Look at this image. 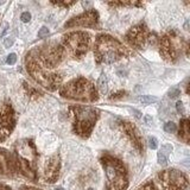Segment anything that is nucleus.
I'll list each match as a JSON object with an SVG mask.
<instances>
[{
    "instance_id": "19",
    "label": "nucleus",
    "mask_w": 190,
    "mask_h": 190,
    "mask_svg": "<svg viewBox=\"0 0 190 190\" xmlns=\"http://www.w3.org/2000/svg\"><path fill=\"white\" fill-rule=\"evenodd\" d=\"M110 6H143V4L140 3H123V1H112V3H107Z\"/></svg>"
},
{
    "instance_id": "22",
    "label": "nucleus",
    "mask_w": 190,
    "mask_h": 190,
    "mask_svg": "<svg viewBox=\"0 0 190 190\" xmlns=\"http://www.w3.org/2000/svg\"><path fill=\"white\" fill-rule=\"evenodd\" d=\"M24 86H25V89L28 90V94L30 95V96H35V98H37V96H39V95H41V93H39L37 89H35V88H32V87L28 86L26 83H24Z\"/></svg>"
},
{
    "instance_id": "1",
    "label": "nucleus",
    "mask_w": 190,
    "mask_h": 190,
    "mask_svg": "<svg viewBox=\"0 0 190 190\" xmlns=\"http://www.w3.org/2000/svg\"><path fill=\"white\" fill-rule=\"evenodd\" d=\"M25 67L30 76L42 87L46 88L50 91L59 88L62 83V76L58 73L52 71V69L44 63L37 48L30 50L26 54Z\"/></svg>"
},
{
    "instance_id": "8",
    "label": "nucleus",
    "mask_w": 190,
    "mask_h": 190,
    "mask_svg": "<svg viewBox=\"0 0 190 190\" xmlns=\"http://www.w3.org/2000/svg\"><path fill=\"white\" fill-rule=\"evenodd\" d=\"M64 58L70 57L73 59H81L89 49L90 35L84 31H73L68 32L62 37L61 43H58Z\"/></svg>"
},
{
    "instance_id": "13",
    "label": "nucleus",
    "mask_w": 190,
    "mask_h": 190,
    "mask_svg": "<svg viewBox=\"0 0 190 190\" xmlns=\"http://www.w3.org/2000/svg\"><path fill=\"white\" fill-rule=\"evenodd\" d=\"M59 170H61V158L58 154L51 156L44 165V179L48 183H55L58 179L59 176Z\"/></svg>"
},
{
    "instance_id": "26",
    "label": "nucleus",
    "mask_w": 190,
    "mask_h": 190,
    "mask_svg": "<svg viewBox=\"0 0 190 190\" xmlns=\"http://www.w3.org/2000/svg\"><path fill=\"white\" fill-rule=\"evenodd\" d=\"M149 147L152 150H156L158 147V140L154 137H149Z\"/></svg>"
},
{
    "instance_id": "24",
    "label": "nucleus",
    "mask_w": 190,
    "mask_h": 190,
    "mask_svg": "<svg viewBox=\"0 0 190 190\" xmlns=\"http://www.w3.org/2000/svg\"><path fill=\"white\" fill-rule=\"evenodd\" d=\"M126 95V91L125 90H119V91H117V93H114L113 95H111L110 96V99L111 100H118V99H123L124 96Z\"/></svg>"
},
{
    "instance_id": "33",
    "label": "nucleus",
    "mask_w": 190,
    "mask_h": 190,
    "mask_svg": "<svg viewBox=\"0 0 190 190\" xmlns=\"http://www.w3.org/2000/svg\"><path fill=\"white\" fill-rule=\"evenodd\" d=\"M19 190H42V189L35 188V186H29V185H23V186H20Z\"/></svg>"
},
{
    "instance_id": "34",
    "label": "nucleus",
    "mask_w": 190,
    "mask_h": 190,
    "mask_svg": "<svg viewBox=\"0 0 190 190\" xmlns=\"http://www.w3.org/2000/svg\"><path fill=\"white\" fill-rule=\"evenodd\" d=\"M7 29H9V24H7V23H5V24H4V29H3V32H1V37H3V36H5V33H6Z\"/></svg>"
},
{
    "instance_id": "4",
    "label": "nucleus",
    "mask_w": 190,
    "mask_h": 190,
    "mask_svg": "<svg viewBox=\"0 0 190 190\" xmlns=\"http://www.w3.org/2000/svg\"><path fill=\"white\" fill-rule=\"evenodd\" d=\"M100 163L106 173V190H126L128 186V172L125 164L117 157L104 153Z\"/></svg>"
},
{
    "instance_id": "21",
    "label": "nucleus",
    "mask_w": 190,
    "mask_h": 190,
    "mask_svg": "<svg viewBox=\"0 0 190 190\" xmlns=\"http://www.w3.org/2000/svg\"><path fill=\"white\" fill-rule=\"evenodd\" d=\"M164 131H165L166 133H175V132L177 131V126H176L175 123L168 121V123L164 125Z\"/></svg>"
},
{
    "instance_id": "11",
    "label": "nucleus",
    "mask_w": 190,
    "mask_h": 190,
    "mask_svg": "<svg viewBox=\"0 0 190 190\" xmlns=\"http://www.w3.org/2000/svg\"><path fill=\"white\" fill-rule=\"evenodd\" d=\"M16 126V113L12 105L5 101L0 105V141L10 137Z\"/></svg>"
},
{
    "instance_id": "23",
    "label": "nucleus",
    "mask_w": 190,
    "mask_h": 190,
    "mask_svg": "<svg viewBox=\"0 0 190 190\" xmlns=\"http://www.w3.org/2000/svg\"><path fill=\"white\" fill-rule=\"evenodd\" d=\"M168 95H169V98H171V99H176V98H178L179 95H181V90L178 88H171L169 90Z\"/></svg>"
},
{
    "instance_id": "31",
    "label": "nucleus",
    "mask_w": 190,
    "mask_h": 190,
    "mask_svg": "<svg viewBox=\"0 0 190 190\" xmlns=\"http://www.w3.org/2000/svg\"><path fill=\"white\" fill-rule=\"evenodd\" d=\"M176 110L179 114H184V106H183V102L182 101H177L176 104Z\"/></svg>"
},
{
    "instance_id": "38",
    "label": "nucleus",
    "mask_w": 190,
    "mask_h": 190,
    "mask_svg": "<svg viewBox=\"0 0 190 190\" xmlns=\"http://www.w3.org/2000/svg\"><path fill=\"white\" fill-rule=\"evenodd\" d=\"M55 190H64V189H63V188H56Z\"/></svg>"
},
{
    "instance_id": "10",
    "label": "nucleus",
    "mask_w": 190,
    "mask_h": 190,
    "mask_svg": "<svg viewBox=\"0 0 190 190\" xmlns=\"http://www.w3.org/2000/svg\"><path fill=\"white\" fill-rule=\"evenodd\" d=\"M157 177L164 190H186L189 185L186 175L177 169L163 170Z\"/></svg>"
},
{
    "instance_id": "32",
    "label": "nucleus",
    "mask_w": 190,
    "mask_h": 190,
    "mask_svg": "<svg viewBox=\"0 0 190 190\" xmlns=\"http://www.w3.org/2000/svg\"><path fill=\"white\" fill-rule=\"evenodd\" d=\"M12 44H13V38H11V37H7V38L5 39V42H4L5 48H11Z\"/></svg>"
},
{
    "instance_id": "35",
    "label": "nucleus",
    "mask_w": 190,
    "mask_h": 190,
    "mask_svg": "<svg viewBox=\"0 0 190 190\" xmlns=\"http://www.w3.org/2000/svg\"><path fill=\"white\" fill-rule=\"evenodd\" d=\"M0 190H11L9 186H6V185H3V184H0Z\"/></svg>"
},
{
    "instance_id": "9",
    "label": "nucleus",
    "mask_w": 190,
    "mask_h": 190,
    "mask_svg": "<svg viewBox=\"0 0 190 190\" xmlns=\"http://www.w3.org/2000/svg\"><path fill=\"white\" fill-rule=\"evenodd\" d=\"M125 42L134 49H145L147 45H153L158 42L156 33L151 32L144 22L134 25L125 36Z\"/></svg>"
},
{
    "instance_id": "15",
    "label": "nucleus",
    "mask_w": 190,
    "mask_h": 190,
    "mask_svg": "<svg viewBox=\"0 0 190 190\" xmlns=\"http://www.w3.org/2000/svg\"><path fill=\"white\" fill-rule=\"evenodd\" d=\"M16 172L17 169L11 153L0 147V176H12Z\"/></svg>"
},
{
    "instance_id": "39",
    "label": "nucleus",
    "mask_w": 190,
    "mask_h": 190,
    "mask_svg": "<svg viewBox=\"0 0 190 190\" xmlns=\"http://www.w3.org/2000/svg\"><path fill=\"white\" fill-rule=\"evenodd\" d=\"M88 190H94V189H93V188H90V189H88Z\"/></svg>"
},
{
    "instance_id": "25",
    "label": "nucleus",
    "mask_w": 190,
    "mask_h": 190,
    "mask_svg": "<svg viewBox=\"0 0 190 190\" xmlns=\"http://www.w3.org/2000/svg\"><path fill=\"white\" fill-rule=\"evenodd\" d=\"M138 190H158V188L154 185L153 182H147L146 184H144L141 188H139Z\"/></svg>"
},
{
    "instance_id": "14",
    "label": "nucleus",
    "mask_w": 190,
    "mask_h": 190,
    "mask_svg": "<svg viewBox=\"0 0 190 190\" xmlns=\"http://www.w3.org/2000/svg\"><path fill=\"white\" fill-rule=\"evenodd\" d=\"M120 127H121L123 132L126 134V137L130 139V141L133 145V147L139 153H141L144 151V146H143L141 136H140L139 131L137 130V127L130 121H120Z\"/></svg>"
},
{
    "instance_id": "17",
    "label": "nucleus",
    "mask_w": 190,
    "mask_h": 190,
    "mask_svg": "<svg viewBox=\"0 0 190 190\" xmlns=\"http://www.w3.org/2000/svg\"><path fill=\"white\" fill-rule=\"evenodd\" d=\"M179 130H178V136L179 138L185 143V144H189V140H190V131H189V120L186 118L182 119L181 123H179Z\"/></svg>"
},
{
    "instance_id": "5",
    "label": "nucleus",
    "mask_w": 190,
    "mask_h": 190,
    "mask_svg": "<svg viewBox=\"0 0 190 190\" xmlns=\"http://www.w3.org/2000/svg\"><path fill=\"white\" fill-rule=\"evenodd\" d=\"M61 96L81 102H94L99 99L98 90L94 83L86 77H76L59 89Z\"/></svg>"
},
{
    "instance_id": "36",
    "label": "nucleus",
    "mask_w": 190,
    "mask_h": 190,
    "mask_svg": "<svg viewBox=\"0 0 190 190\" xmlns=\"http://www.w3.org/2000/svg\"><path fill=\"white\" fill-rule=\"evenodd\" d=\"M133 112H134V113H136V117H137V118H138V119H139V118H140V113H139V112H138V111H136V110H133Z\"/></svg>"
},
{
    "instance_id": "37",
    "label": "nucleus",
    "mask_w": 190,
    "mask_h": 190,
    "mask_svg": "<svg viewBox=\"0 0 190 190\" xmlns=\"http://www.w3.org/2000/svg\"><path fill=\"white\" fill-rule=\"evenodd\" d=\"M82 5H83V6H84V7L87 9V7H88V6L90 5V4H89V3H84V1H83V3H82Z\"/></svg>"
},
{
    "instance_id": "18",
    "label": "nucleus",
    "mask_w": 190,
    "mask_h": 190,
    "mask_svg": "<svg viewBox=\"0 0 190 190\" xmlns=\"http://www.w3.org/2000/svg\"><path fill=\"white\" fill-rule=\"evenodd\" d=\"M138 101H139V102H141V104L149 105V104L157 102V98L152 96V95H141V96H139V98H138Z\"/></svg>"
},
{
    "instance_id": "16",
    "label": "nucleus",
    "mask_w": 190,
    "mask_h": 190,
    "mask_svg": "<svg viewBox=\"0 0 190 190\" xmlns=\"http://www.w3.org/2000/svg\"><path fill=\"white\" fill-rule=\"evenodd\" d=\"M172 145L171 144H165L160 147V150L158 151V154H157V159H158V163L163 166H165L168 164V158H169V154L172 152Z\"/></svg>"
},
{
    "instance_id": "6",
    "label": "nucleus",
    "mask_w": 190,
    "mask_h": 190,
    "mask_svg": "<svg viewBox=\"0 0 190 190\" xmlns=\"http://www.w3.org/2000/svg\"><path fill=\"white\" fill-rule=\"evenodd\" d=\"M70 112L74 118L73 131L78 137L86 139L88 138L93 128L100 118V111L91 106H80L75 105L70 107Z\"/></svg>"
},
{
    "instance_id": "20",
    "label": "nucleus",
    "mask_w": 190,
    "mask_h": 190,
    "mask_svg": "<svg viewBox=\"0 0 190 190\" xmlns=\"http://www.w3.org/2000/svg\"><path fill=\"white\" fill-rule=\"evenodd\" d=\"M99 87H100V90H101L102 94L107 93V80H106L105 75H101V77L99 80Z\"/></svg>"
},
{
    "instance_id": "30",
    "label": "nucleus",
    "mask_w": 190,
    "mask_h": 190,
    "mask_svg": "<svg viewBox=\"0 0 190 190\" xmlns=\"http://www.w3.org/2000/svg\"><path fill=\"white\" fill-rule=\"evenodd\" d=\"M20 19H22V22H23V23H29V22H30V19H31V15H30L29 12H24V13H22Z\"/></svg>"
},
{
    "instance_id": "3",
    "label": "nucleus",
    "mask_w": 190,
    "mask_h": 190,
    "mask_svg": "<svg viewBox=\"0 0 190 190\" xmlns=\"http://www.w3.org/2000/svg\"><path fill=\"white\" fill-rule=\"evenodd\" d=\"M131 55V51L117 38L110 35H99L94 44V56L98 64H111Z\"/></svg>"
},
{
    "instance_id": "27",
    "label": "nucleus",
    "mask_w": 190,
    "mask_h": 190,
    "mask_svg": "<svg viewBox=\"0 0 190 190\" xmlns=\"http://www.w3.org/2000/svg\"><path fill=\"white\" fill-rule=\"evenodd\" d=\"M54 5H57V6H63V7H69V6H73L75 4V1H52Z\"/></svg>"
},
{
    "instance_id": "7",
    "label": "nucleus",
    "mask_w": 190,
    "mask_h": 190,
    "mask_svg": "<svg viewBox=\"0 0 190 190\" xmlns=\"http://www.w3.org/2000/svg\"><path fill=\"white\" fill-rule=\"evenodd\" d=\"M158 45L160 56L169 63H176L184 49L186 50V56H189L188 43L177 30L165 32L160 38H158Z\"/></svg>"
},
{
    "instance_id": "2",
    "label": "nucleus",
    "mask_w": 190,
    "mask_h": 190,
    "mask_svg": "<svg viewBox=\"0 0 190 190\" xmlns=\"http://www.w3.org/2000/svg\"><path fill=\"white\" fill-rule=\"evenodd\" d=\"M37 163L38 151L32 139L19 140L15 145V164L17 172L26 178L37 181Z\"/></svg>"
},
{
    "instance_id": "28",
    "label": "nucleus",
    "mask_w": 190,
    "mask_h": 190,
    "mask_svg": "<svg viewBox=\"0 0 190 190\" xmlns=\"http://www.w3.org/2000/svg\"><path fill=\"white\" fill-rule=\"evenodd\" d=\"M6 62H7V64H15L16 62H17V55L16 54H10L9 56H7V59H6Z\"/></svg>"
},
{
    "instance_id": "12",
    "label": "nucleus",
    "mask_w": 190,
    "mask_h": 190,
    "mask_svg": "<svg viewBox=\"0 0 190 190\" xmlns=\"http://www.w3.org/2000/svg\"><path fill=\"white\" fill-rule=\"evenodd\" d=\"M75 26H82V28H91V29H99L100 28V20H99V13L90 9L71 19H69L65 24L64 28H75Z\"/></svg>"
},
{
    "instance_id": "29",
    "label": "nucleus",
    "mask_w": 190,
    "mask_h": 190,
    "mask_svg": "<svg viewBox=\"0 0 190 190\" xmlns=\"http://www.w3.org/2000/svg\"><path fill=\"white\" fill-rule=\"evenodd\" d=\"M49 35V29L46 28V26H43L39 31H38V37L39 38H43V37H45V36H48Z\"/></svg>"
}]
</instances>
